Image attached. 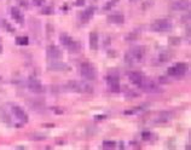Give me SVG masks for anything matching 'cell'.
<instances>
[{
    "instance_id": "obj_4",
    "label": "cell",
    "mask_w": 191,
    "mask_h": 150,
    "mask_svg": "<svg viewBox=\"0 0 191 150\" xmlns=\"http://www.w3.org/2000/svg\"><path fill=\"white\" fill-rule=\"evenodd\" d=\"M139 87L142 88V90H144L145 92H149V93H160L161 92V88L159 87V85L156 83H154V81H151V80L143 79Z\"/></svg>"
},
{
    "instance_id": "obj_9",
    "label": "cell",
    "mask_w": 191,
    "mask_h": 150,
    "mask_svg": "<svg viewBox=\"0 0 191 150\" xmlns=\"http://www.w3.org/2000/svg\"><path fill=\"white\" fill-rule=\"evenodd\" d=\"M49 69L56 70V72H65V70H69L70 68L63 62H51L49 64Z\"/></svg>"
},
{
    "instance_id": "obj_1",
    "label": "cell",
    "mask_w": 191,
    "mask_h": 150,
    "mask_svg": "<svg viewBox=\"0 0 191 150\" xmlns=\"http://www.w3.org/2000/svg\"><path fill=\"white\" fill-rule=\"evenodd\" d=\"M67 88L73 92H76V93H92L93 92L92 86H90L88 84H85V83H79V81H75V80L68 81Z\"/></svg>"
},
{
    "instance_id": "obj_27",
    "label": "cell",
    "mask_w": 191,
    "mask_h": 150,
    "mask_svg": "<svg viewBox=\"0 0 191 150\" xmlns=\"http://www.w3.org/2000/svg\"><path fill=\"white\" fill-rule=\"evenodd\" d=\"M76 5L78 6H84L85 5V0H76Z\"/></svg>"
},
{
    "instance_id": "obj_24",
    "label": "cell",
    "mask_w": 191,
    "mask_h": 150,
    "mask_svg": "<svg viewBox=\"0 0 191 150\" xmlns=\"http://www.w3.org/2000/svg\"><path fill=\"white\" fill-rule=\"evenodd\" d=\"M168 74H169V75H172V76H177L175 68H174V67H169V68H168Z\"/></svg>"
},
{
    "instance_id": "obj_17",
    "label": "cell",
    "mask_w": 191,
    "mask_h": 150,
    "mask_svg": "<svg viewBox=\"0 0 191 150\" xmlns=\"http://www.w3.org/2000/svg\"><path fill=\"white\" fill-rule=\"evenodd\" d=\"M90 46L92 50L98 49V34L95 32H92L90 34Z\"/></svg>"
},
{
    "instance_id": "obj_2",
    "label": "cell",
    "mask_w": 191,
    "mask_h": 150,
    "mask_svg": "<svg viewBox=\"0 0 191 150\" xmlns=\"http://www.w3.org/2000/svg\"><path fill=\"white\" fill-rule=\"evenodd\" d=\"M145 54V47L143 46H135L133 49H131L127 54H126V61L129 64H133L134 62H139L143 59Z\"/></svg>"
},
{
    "instance_id": "obj_11",
    "label": "cell",
    "mask_w": 191,
    "mask_h": 150,
    "mask_svg": "<svg viewBox=\"0 0 191 150\" xmlns=\"http://www.w3.org/2000/svg\"><path fill=\"white\" fill-rule=\"evenodd\" d=\"M128 79L131 80V83H133L134 85H140V83L143 81V79H144V76L142 75V73L139 72H131L128 74Z\"/></svg>"
},
{
    "instance_id": "obj_26",
    "label": "cell",
    "mask_w": 191,
    "mask_h": 150,
    "mask_svg": "<svg viewBox=\"0 0 191 150\" xmlns=\"http://www.w3.org/2000/svg\"><path fill=\"white\" fill-rule=\"evenodd\" d=\"M142 137H143V139H149L150 138V132H143Z\"/></svg>"
},
{
    "instance_id": "obj_22",
    "label": "cell",
    "mask_w": 191,
    "mask_h": 150,
    "mask_svg": "<svg viewBox=\"0 0 191 150\" xmlns=\"http://www.w3.org/2000/svg\"><path fill=\"white\" fill-rule=\"evenodd\" d=\"M169 44H172V45H179L180 44V38H174V36H170L169 38Z\"/></svg>"
},
{
    "instance_id": "obj_7",
    "label": "cell",
    "mask_w": 191,
    "mask_h": 150,
    "mask_svg": "<svg viewBox=\"0 0 191 150\" xmlns=\"http://www.w3.org/2000/svg\"><path fill=\"white\" fill-rule=\"evenodd\" d=\"M12 113H13V115H15V116L17 118V120L24 122V124H27V122H28V115L25 114V111L23 110L21 107L13 105V107H12Z\"/></svg>"
},
{
    "instance_id": "obj_8",
    "label": "cell",
    "mask_w": 191,
    "mask_h": 150,
    "mask_svg": "<svg viewBox=\"0 0 191 150\" xmlns=\"http://www.w3.org/2000/svg\"><path fill=\"white\" fill-rule=\"evenodd\" d=\"M28 87L29 90L34 93H43L44 92V87L43 85L40 84V81L35 80V79H30L29 83H28Z\"/></svg>"
},
{
    "instance_id": "obj_29",
    "label": "cell",
    "mask_w": 191,
    "mask_h": 150,
    "mask_svg": "<svg viewBox=\"0 0 191 150\" xmlns=\"http://www.w3.org/2000/svg\"><path fill=\"white\" fill-rule=\"evenodd\" d=\"M3 52V44H1V39H0V53Z\"/></svg>"
},
{
    "instance_id": "obj_13",
    "label": "cell",
    "mask_w": 191,
    "mask_h": 150,
    "mask_svg": "<svg viewBox=\"0 0 191 150\" xmlns=\"http://www.w3.org/2000/svg\"><path fill=\"white\" fill-rule=\"evenodd\" d=\"M108 21L113 22L115 24H122L125 22V17L122 13H113V15H110L108 17Z\"/></svg>"
},
{
    "instance_id": "obj_3",
    "label": "cell",
    "mask_w": 191,
    "mask_h": 150,
    "mask_svg": "<svg viewBox=\"0 0 191 150\" xmlns=\"http://www.w3.org/2000/svg\"><path fill=\"white\" fill-rule=\"evenodd\" d=\"M80 72H81V75L88 81H92L95 79V70L94 68L92 67V64H90L88 62H84L81 63L80 65Z\"/></svg>"
},
{
    "instance_id": "obj_14",
    "label": "cell",
    "mask_w": 191,
    "mask_h": 150,
    "mask_svg": "<svg viewBox=\"0 0 191 150\" xmlns=\"http://www.w3.org/2000/svg\"><path fill=\"white\" fill-rule=\"evenodd\" d=\"M11 15H12L13 19H15L17 23H19V24H23V23H24V18H23V16H22L21 11H19L17 8H12V9H11Z\"/></svg>"
},
{
    "instance_id": "obj_19",
    "label": "cell",
    "mask_w": 191,
    "mask_h": 150,
    "mask_svg": "<svg viewBox=\"0 0 191 150\" xmlns=\"http://www.w3.org/2000/svg\"><path fill=\"white\" fill-rule=\"evenodd\" d=\"M16 44L17 45H28L29 44V39L27 36H18L16 38Z\"/></svg>"
},
{
    "instance_id": "obj_21",
    "label": "cell",
    "mask_w": 191,
    "mask_h": 150,
    "mask_svg": "<svg viewBox=\"0 0 191 150\" xmlns=\"http://www.w3.org/2000/svg\"><path fill=\"white\" fill-rule=\"evenodd\" d=\"M170 57H172V56H170V54L168 53V52H163V53H160V61H161V62H168V61L170 59Z\"/></svg>"
},
{
    "instance_id": "obj_25",
    "label": "cell",
    "mask_w": 191,
    "mask_h": 150,
    "mask_svg": "<svg viewBox=\"0 0 191 150\" xmlns=\"http://www.w3.org/2000/svg\"><path fill=\"white\" fill-rule=\"evenodd\" d=\"M3 23H4V25L6 27V28H8L9 32H15V28H13V27H10V24H9L8 22H6V21H4Z\"/></svg>"
},
{
    "instance_id": "obj_23",
    "label": "cell",
    "mask_w": 191,
    "mask_h": 150,
    "mask_svg": "<svg viewBox=\"0 0 191 150\" xmlns=\"http://www.w3.org/2000/svg\"><path fill=\"white\" fill-rule=\"evenodd\" d=\"M43 15H51V13L53 12V8H51V6H46V8H44L41 10Z\"/></svg>"
},
{
    "instance_id": "obj_10",
    "label": "cell",
    "mask_w": 191,
    "mask_h": 150,
    "mask_svg": "<svg viewBox=\"0 0 191 150\" xmlns=\"http://www.w3.org/2000/svg\"><path fill=\"white\" fill-rule=\"evenodd\" d=\"M47 56L50 58H60L62 57V51H60L57 46L51 45L47 47Z\"/></svg>"
},
{
    "instance_id": "obj_16",
    "label": "cell",
    "mask_w": 191,
    "mask_h": 150,
    "mask_svg": "<svg viewBox=\"0 0 191 150\" xmlns=\"http://www.w3.org/2000/svg\"><path fill=\"white\" fill-rule=\"evenodd\" d=\"M59 40H60V43H62L64 46H67V47H68V49H69V47L74 44V40H73L69 35H67L65 33L60 34V35H59Z\"/></svg>"
},
{
    "instance_id": "obj_18",
    "label": "cell",
    "mask_w": 191,
    "mask_h": 150,
    "mask_svg": "<svg viewBox=\"0 0 191 150\" xmlns=\"http://www.w3.org/2000/svg\"><path fill=\"white\" fill-rule=\"evenodd\" d=\"M92 15H93V9L90 8V9H87V10H85L84 12L80 13V18L82 19L84 22H86V21H88V19L92 17Z\"/></svg>"
},
{
    "instance_id": "obj_5",
    "label": "cell",
    "mask_w": 191,
    "mask_h": 150,
    "mask_svg": "<svg viewBox=\"0 0 191 150\" xmlns=\"http://www.w3.org/2000/svg\"><path fill=\"white\" fill-rule=\"evenodd\" d=\"M172 28V23L168 19H156L151 24V29L156 32H167Z\"/></svg>"
},
{
    "instance_id": "obj_12",
    "label": "cell",
    "mask_w": 191,
    "mask_h": 150,
    "mask_svg": "<svg viewBox=\"0 0 191 150\" xmlns=\"http://www.w3.org/2000/svg\"><path fill=\"white\" fill-rule=\"evenodd\" d=\"M190 3L189 0H177L172 4V9L173 10H186L189 9Z\"/></svg>"
},
{
    "instance_id": "obj_15",
    "label": "cell",
    "mask_w": 191,
    "mask_h": 150,
    "mask_svg": "<svg viewBox=\"0 0 191 150\" xmlns=\"http://www.w3.org/2000/svg\"><path fill=\"white\" fill-rule=\"evenodd\" d=\"M174 68H175V72H177V76H181V75H184L186 73L188 64L184 63V62H179V63H177L174 65Z\"/></svg>"
},
{
    "instance_id": "obj_28",
    "label": "cell",
    "mask_w": 191,
    "mask_h": 150,
    "mask_svg": "<svg viewBox=\"0 0 191 150\" xmlns=\"http://www.w3.org/2000/svg\"><path fill=\"white\" fill-rule=\"evenodd\" d=\"M19 3H22L23 4L22 6H24V8H28V3H27L25 0H19Z\"/></svg>"
},
{
    "instance_id": "obj_30",
    "label": "cell",
    "mask_w": 191,
    "mask_h": 150,
    "mask_svg": "<svg viewBox=\"0 0 191 150\" xmlns=\"http://www.w3.org/2000/svg\"><path fill=\"white\" fill-rule=\"evenodd\" d=\"M131 1H137V0H131Z\"/></svg>"
},
{
    "instance_id": "obj_20",
    "label": "cell",
    "mask_w": 191,
    "mask_h": 150,
    "mask_svg": "<svg viewBox=\"0 0 191 150\" xmlns=\"http://www.w3.org/2000/svg\"><path fill=\"white\" fill-rule=\"evenodd\" d=\"M103 148L105 149H115L116 148V143L113 140H104L103 142Z\"/></svg>"
},
{
    "instance_id": "obj_6",
    "label": "cell",
    "mask_w": 191,
    "mask_h": 150,
    "mask_svg": "<svg viewBox=\"0 0 191 150\" xmlns=\"http://www.w3.org/2000/svg\"><path fill=\"white\" fill-rule=\"evenodd\" d=\"M106 81L110 87V91L114 93L120 92V83H119V76L115 74H109L106 76Z\"/></svg>"
}]
</instances>
